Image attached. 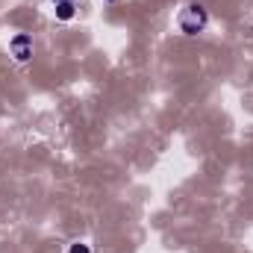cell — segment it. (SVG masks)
I'll return each instance as SVG.
<instances>
[{
  "instance_id": "cell-4",
  "label": "cell",
  "mask_w": 253,
  "mask_h": 253,
  "mask_svg": "<svg viewBox=\"0 0 253 253\" xmlns=\"http://www.w3.org/2000/svg\"><path fill=\"white\" fill-rule=\"evenodd\" d=\"M68 253H91V245H85V242H71V245H68Z\"/></svg>"
},
{
  "instance_id": "cell-5",
  "label": "cell",
  "mask_w": 253,
  "mask_h": 253,
  "mask_svg": "<svg viewBox=\"0 0 253 253\" xmlns=\"http://www.w3.org/2000/svg\"><path fill=\"white\" fill-rule=\"evenodd\" d=\"M53 3H74V0H53Z\"/></svg>"
},
{
  "instance_id": "cell-6",
  "label": "cell",
  "mask_w": 253,
  "mask_h": 253,
  "mask_svg": "<svg viewBox=\"0 0 253 253\" xmlns=\"http://www.w3.org/2000/svg\"><path fill=\"white\" fill-rule=\"evenodd\" d=\"M106 3H112V0H106Z\"/></svg>"
},
{
  "instance_id": "cell-2",
  "label": "cell",
  "mask_w": 253,
  "mask_h": 253,
  "mask_svg": "<svg viewBox=\"0 0 253 253\" xmlns=\"http://www.w3.org/2000/svg\"><path fill=\"white\" fill-rule=\"evenodd\" d=\"M9 53L15 56V62H30V59H33V36L18 33V36L9 42Z\"/></svg>"
},
{
  "instance_id": "cell-1",
  "label": "cell",
  "mask_w": 253,
  "mask_h": 253,
  "mask_svg": "<svg viewBox=\"0 0 253 253\" xmlns=\"http://www.w3.org/2000/svg\"><path fill=\"white\" fill-rule=\"evenodd\" d=\"M177 24H180L183 36H197V33H203V30H206V24H209V12H206L200 3H189V6L180 12Z\"/></svg>"
},
{
  "instance_id": "cell-3",
  "label": "cell",
  "mask_w": 253,
  "mask_h": 253,
  "mask_svg": "<svg viewBox=\"0 0 253 253\" xmlns=\"http://www.w3.org/2000/svg\"><path fill=\"white\" fill-rule=\"evenodd\" d=\"M74 15H77L74 3H56V18H59V21H71Z\"/></svg>"
}]
</instances>
